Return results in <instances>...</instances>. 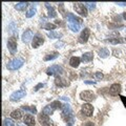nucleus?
Segmentation results:
<instances>
[{"label": "nucleus", "mask_w": 126, "mask_h": 126, "mask_svg": "<svg viewBox=\"0 0 126 126\" xmlns=\"http://www.w3.org/2000/svg\"><path fill=\"white\" fill-rule=\"evenodd\" d=\"M89 34H90V32L88 29H84L83 32L81 33L80 35V37H79V42H81V43H86L88 40V38H89Z\"/></svg>", "instance_id": "nucleus-11"}, {"label": "nucleus", "mask_w": 126, "mask_h": 126, "mask_svg": "<svg viewBox=\"0 0 126 126\" xmlns=\"http://www.w3.org/2000/svg\"><path fill=\"white\" fill-rule=\"evenodd\" d=\"M7 47H9V50L13 55L16 53V50H17V41H16L15 37L9 38V41H7Z\"/></svg>", "instance_id": "nucleus-7"}, {"label": "nucleus", "mask_w": 126, "mask_h": 126, "mask_svg": "<svg viewBox=\"0 0 126 126\" xmlns=\"http://www.w3.org/2000/svg\"><path fill=\"white\" fill-rule=\"evenodd\" d=\"M65 43L62 42V41H58L57 43H55V47H57V48H61V47L64 46Z\"/></svg>", "instance_id": "nucleus-34"}, {"label": "nucleus", "mask_w": 126, "mask_h": 126, "mask_svg": "<svg viewBox=\"0 0 126 126\" xmlns=\"http://www.w3.org/2000/svg\"><path fill=\"white\" fill-rule=\"evenodd\" d=\"M43 42H44L43 36H41L40 34L35 35V36H34V39H33V47H34V48H37V47L40 46Z\"/></svg>", "instance_id": "nucleus-9"}, {"label": "nucleus", "mask_w": 126, "mask_h": 126, "mask_svg": "<svg viewBox=\"0 0 126 126\" xmlns=\"http://www.w3.org/2000/svg\"><path fill=\"white\" fill-rule=\"evenodd\" d=\"M24 123L27 126H35V118L32 115H26L24 116Z\"/></svg>", "instance_id": "nucleus-16"}, {"label": "nucleus", "mask_w": 126, "mask_h": 126, "mask_svg": "<svg viewBox=\"0 0 126 126\" xmlns=\"http://www.w3.org/2000/svg\"><path fill=\"white\" fill-rule=\"evenodd\" d=\"M50 106L54 108V109H62L63 108V105L60 103L59 101H54L50 103Z\"/></svg>", "instance_id": "nucleus-28"}, {"label": "nucleus", "mask_w": 126, "mask_h": 126, "mask_svg": "<svg viewBox=\"0 0 126 126\" xmlns=\"http://www.w3.org/2000/svg\"><path fill=\"white\" fill-rule=\"evenodd\" d=\"M85 83L86 84H96V82H94V81H85Z\"/></svg>", "instance_id": "nucleus-41"}, {"label": "nucleus", "mask_w": 126, "mask_h": 126, "mask_svg": "<svg viewBox=\"0 0 126 126\" xmlns=\"http://www.w3.org/2000/svg\"><path fill=\"white\" fill-rule=\"evenodd\" d=\"M123 17H124V19H126V13L123 14Z\"/></svg>", "instance_id": "nucleus-42"}, {"label": "nucleus", "mask_w": 126, "mask_h": 126, "mask_svg": "<svg viewBox=\"0 0 126 126\" xmlns=\"http://www.w3.org/2000/svg\"><path fill=\"white\" fill-rule=\"evenodd\" d=\"M64 69H63L61 66L59 65H52L50 67L47 68L46 70V74L47 75H56V76H60V75L63 74Z\"/></svg>", "instance_id": "nucleus-3"}, {"label": "nucleus", "mask_w": 126, "mask_h": 126, "mask_svg": "<svg viewBox=\"0 0 126 126\" xmlns=\"http://www.w3.org/2000/svg\"><path fill=\"white\" fill-rule=\"evenodd\" d=\"M11 117L13 118V119H16V120L21 119V118H22V112H21V110H20V109H16V110H14V111H12Z\"/></svg>", "instance_id": "nucleus-20"}, {"label": "nucleus", "mask_w": 126, "mask_h": 126, "mask_svg": "<svg viewBox=\"0 0 126 126\" xmlns=\"http://www.w3.org/2000/svg\"><path fill=\"white\" fill-rule=\"evenodd\" d=\"M80 97H81L82 100L89 102V101H93L94 99V94L92 92V90H84V92H82L80 94Z\"/></svg>", "instance_id": "nucleus-6"}, {"label": "nucleus", "mask_w": 126, "mask_h": 126, "mask_svg": "<svg viewBox=\"0 0 126 126\" xmlns=\"http://www.w3.org/2000/svg\"><path fill=\"white\" fill-rule=\"evenodd\" d=\"M54 108L50 106V104L49 105H47V106H45L44 108H43V113H45V115H47V116H49V115H52V113L54 112Z\"/></svg>", "instance_id": "nucleus-26"}, {"label": "nucleus", "mask_w": 126, "mask_h": 126, "mask_svg": "<svg viewBox=\"0 0 126 126\" xmlns=\"http://www.w3.org/2000/svg\"><path fill=\"white\" fill-rule=\"evenodd\" d=\"M43 86H44V84H43V83H39V84H37V85L34 87V92H38V90L40 89L41 87H43Z\"/></svg>", "instance_id": "nucleus-36"}, {"label": "nucleus", "mask_w": 126, "mask_h": 126, "mask_svg": "<svg viewBox=\"0 0 126 126\" xmlns=\"http://www.w3.org/2000/svg\"><path fill=\"white\" fill-rule=\"evenodd\" d=\"M3 123H4V126H15V122L12 120V119H9V118L5 119Z\"/></svg>", "instance_id": "nucleus-31"}, {"label": "nucleus", "mask_w": 126, "mask_h": 126, "mask_svg": "<svg viewBox=\"0 0 126 126\" xmlns=\"http://www.w3.org/2000/svg\"><path fill=\"white\" fill-rule=\"evenodd\" d=\"M22 109L30 111L31 113H37V108L35 106H22Z\"/></svg>", "instance_id": "nucleus-27"}, {"label": "nucleus", "mask_w": 126, "mask_h": 126, "mask_svg": "<svg viewBox=\"0 0 126 126\" xmlns=\"http://www.w3.org/2000/svg\"><path fill=\"white\" fill-rule=\"evenodd\" d=\"M60 99L61 100H64V101H69V98H67V97H60Z\"/></svg>", "instance_id": "nucleus-40"}, {"label": "nucleus", "mask_w": 126, "mask_h": 126, "mask_svg": "<svg viewBox=\"0 0 126 126\" xmlns=\"http://www.w3.org/2000/svg\"><path fill=\"white\" fill-rule=\"evenodd\" d=\"M25 94H26L25 89L22 88V89H19V90H17V92L12 94L10 99H11V101H19L20 99H22L23 97H25Z\"/></svg>", "instance_id": "nucleus-4"}, {"label": "nucleus", "mask_w": 126, "mask_h": 126, "mask_svg": "<svg viewBox=\"0 0 126 126\" xmlns=\"http://www.w3.org/2000/svg\"><path fill=\"white\" fill-rule=\"evenodd\" d=\"M84 126H94V124L93 123V122H86V123L84 124Z\"/></svg>", "instance_id": "nucleus-38"}, {"label": "nucleus", "mask_w": 126, "mask_h": 126, "mask_svg": "<svg viewBox=\"0 0 126 126\" xmlns=\"http://www.w3.org/2000/svg\"><path fill=\"white\" fill-rule=\"evenodd\" d=\"M67 126H73V123H68V124H67Z\"/></svg>", "instance_id": "nucleus-43"}, {"label": "nucleus", "mask_w": 126, "mask_h": 126, "mask_svg": "<svg viewBox=\"0 0 126 126\" xmlns=\"http://www.w3.org/2000/svg\"><path fill=\"white\" fill-rule=\"evenodd\" d=\"M23 63H24V61H23V59H20V58H15L13 59V60L9 61V63H7V68H9L10 70H16V69H19L21 67V66L23 65Z\"/></svg>", "instance_id": "nucleus-2"}, {"label": "nucleus", "mask_w": 126, "mask_h": 126, "mask_svg": "<svg viewBox=\"0 0 126 126\" xmlns=\"http://www.w3.org/2000/svg\"><path fill=\"white\" fill-rule=\"evenodd\" d=\"M82 111L86 117H92L93 116V112H94V107L92 104L89 103H84L82 105Z\"/></svg>", "instance_id": "nucleus-8"}, {"label": "nucleus", "mask_w": 126, "mask_h": 126, "mask_svg": "<svg viewBox=\"0 0 126 126\" xmlns=\"http://www.w3.org/2000/svg\"><path fill=\"white\" fill-rule=\"evenodd\" d=\"M94 77H96V79H98V80H101V79L103 78V74H102L101 72H97L96 74H94Z\"/></svg>", "instance_id": "nucleus-35"}, {"label": "nucleus", "mask_w": 126, "mask_h": 126, "mask_svg": "<svg viewBox=\"0 0 126 126\" xmlns=\"http://www.w3.org/2000/svg\"><path fill=\"white\" fill-rule=\"evenodd\" d=\"M74 9H75V11H76L79 15L84 16V17H86V16H87L86 6L83 4V3H75V4H74Z\"/></svg>", "instance_id": "nucleus-5"}, {"label": "nucleus", "mask_w": 126, "mask_h": 126, "mask_svg": "<svg viewBox=\"0 0 126 126\" xmlns=\"http://www.w3.org/2000/svg\"><path fill=\"white\" fill-rule=\"evenodd\" d=\"M120 92H121V85L118 83L112 84L109 88V94H111V96H117V94H120Z\"/></svg>", "instance_id": "nucleus-13"}, {"label": "nucleus", "mask_w": 126, "mask_h": 126, "mask_svg": "<svg viewBox=\"0 0 126 126\" xmlns=\"http://www.w3.org/2000/svg\"><path fill=\"white\" fill-rule=\"evenodd\" d=\"M43 27H44V30L49 31V30H55V29H56V25L53 24V23H46V24Z\"/></svg>", "instance_id": "nucleus-33"}, {"label": "nucleus", "mask_w": 126, "mask_h": 126, "mask_svg": "<svg viewBox=\"0 0 126 126\" xmlns=\"http://www.w3.org/2000/svg\"><path fill=\"white\" fill-rule=\"evenodd\" d=\"M116 4L121 5V6H125L126 5V2H116Z\"/></svg>", "instance_id": "nucleus-39"}, {"label": "nucleus", "mask_w": 126, "mask_h": 126, "mask_svg": "<svg viewBox=\"0 0 126 126\" xmlns=\"http://www.w3.org/2000/svg\"><path fill=\"white\" fill-rule=\"evenodd\" d=\"M39 121L41 122V124L43 126H50V124H52V121L49 120V117L43 112L39 115Z\"/></svg>", "instance_id": "nucleus-10"}, {"label": "nucleus", "mask_w": 126, "mask_h": 126, "mask_svg": "<svg viewBox=\"0 0 126 126\" xmlns=\"http://www.w3.org/2000/svg\"><path fill=\"white\" fill-rule=\"evenodd\" d=\"M68 27L73 32H78L79 30H80L81 25L80 24H77V23H68Z\"/></svg>", "instance_id": "nucleus-29"}, {"label": "nucleus", "mask_w": 126, "mask_h": 126, "mask_svg": "<svg viewBox=\"0 0 126 126\" xmlns=\"http://www.w3.org/2000/svg\"><path fill=\"white\" fill-rule=\"evenodd\" d=\"M33 36H34L33 31H32V30H27V31H25L24 33H23V35H22V41L24 42V43H29V42L32 40Z\"/></svg>", "instance_id": "nucleus-12"}, {"label": "nucleus", "mask_w": 126, "mask_h": 126, "mask_svg": "<svg viewBox=\"0 0 126 126\" xmlns=\"http://www.w3.org/2000/svg\"><path fill=\"white\" fill-rule=\"evenodd\" d=\"M59 7H60L61 14H62L63 16H65V14H64V10H63V3H60V4H59Z\"/></svg>", "instance_id": "nucleus-37"}, {"label": "nucleus", "mask_w": 126, "mask_h": 126, "mask_svg": "<svg viewBox=\"0 0 126 126\" xmlns=\"http://www.w3.org/2000/svg\"><path fill=\"white\" fill-rule=\"evenodd\" d=\"M109 43H112V44H117V43H122V42H124L122 39H118V37L117 38H115V39H108L107 40Z\"/></svg>", "instance_id": "nucleus-32"}, {"label": "nucleus", "mask_w": 126, "mask_h": 126, "mask_svg": "<svg viewBox=\"0 0 126 126\" xmlns=\"http://www.w3.org/2000/svg\"><path fill=\"white\" fill-rule=\"evenodd\" d=\"M84 5L87 7V9H89L90 11H93V10L96 9V3H94V2H86V3H84Z\"/></svg>", "instance_id": "nucleus-30"}, {"label": "nucleus", "mask_w": 126, "mask_h": 126, "mask_svg": "<svg viewBox=\"0 0 126 126\" xmlns=\"http://www.w3.org/2000/svg\"><path fill=\"white\" fill-rule=\"evenodd\" d=\"M93 58H94V54L92 52H88V53H85L83 56H82V60L84 62H90L93 60Z\"/></svg>", "instance_id": "nucleus-22"}, {"label": "nucleus", "mask_w": 126, "mask_h": 126, "mask_svg": "<svg viewBox=\"0 0 126 126\" xmlns=\"http://www.w3.org/2000/svg\"><path fill=\"white\" fill-rule=\"evenodd\" d=\"M61 116L65 121L69 122V123H73V111H72V108H70V105L68 103L63 104Z\"/></svg>", "instance_id": "nucleus-1"}, {"label": "nucleus", "mask_w": 126, "mask_h": 126, "mask_svg": "<svg viewBox=\"0 0 126 126\" xmlns=\"http://www.w3.org/2000/svg\"><path fill=\"white\" fill-rule=\"evenodd\" d=\"M36 6H37L36 3H33V4L31 5L30 10L27 11V12H26V14H25L27 18H31V17H33V16H35V14H36V12H37Z\"/></svg>", "instance_id": "nucleus-17"}, {"label": "nucleus", "mask_w": 126, "mask_h": 126, "mask_svg": "<svg viewBox=\"0 0 126 126\" xmlns=\"http://www.w3.org/2000/svg\"><path fill=\"white\" fill-rule=\"evenodd\" d=\"M99 56L101 58H106V57H108L109 56V50L106 48V47H103V48H101L99 50Z\"/></svg>", "instance_id": "nucleus-24"}, {"label": "nucleus", "mask_w": 126, "mask_h": 126, "mask_svg": "<svg viewBox=\"0 0 126 126\" xmlns=\"http://www.w3.org/2000/svg\"><path fill=\"white\" fill-rule=\"evenodd\" d=\"M67 21H68V23H77V24H80V25L82 24V19L79 17H76V16L72 13H69L67 15Z\"/></svg>", "instance_id": "nucleus-14"}, {"label": "nucleus", "mask_w": 126, "mask_h": 126, "mask_svg": "<svg viewBox=\"0 0 126 126\" xmlns=\"http://www.w3.org/2000/svg\"><path fill=\"white\" fill-rule=\"evenodd\" d=\"M47 35H48V37L50 39H59L60 37H62V34L61 33H57V32H55V31L49 32Z\"/></svg>", "instance_id": "nucleus-23"}, {"label": "nucleus", "mask_w": 126, "mask_h": 126, "mask_svg": "<svg viewBox=\"0 0 126 126\" xmlns=\"http://www.w3.org/2000/svg\"><path fill=\"white\" fill-rule=\"evenodd\" d=\"M80 58H78V57H72L70 58V60H69V65L72 66V67H78L79 64H80Z\"/></svg>", "instance_id": "nucleus-18"}, {"label": "nucleus", "mask_w": 126, "mask_h": 126, "mask_svg": "<svg viewBox=\"0 0 126 126\" xmlns=\"http://www.w3.org/2000/svg\"><path fill=\"white\" fill-rule=\"evenodd\" d=\"M45 6L47 7V10H48V16L50 18H55L57 16V13H56V11H55V9L52 6V5H49V3H45Z\"/></svg>", "instance_id": "nucleus-19"}, {"label": "nucleus", "mask_w": 126, "mask_h": 126, "mask_svg": "<svg viewBox=\"0 0 126 126\" xmlns=\"http://www.w3.org/2000/svg\"><path fill=\"white\" fill-rule=\"evenodd\" d=\"M27 5H29V3H26V2H18L17 4L15 5V9L17 10V11H25V9L27 7Z\"/></svg>", "instance_id": "nucleus-21"}, {"label": "nucleus", "mask_w": 126, "mask_h": 126, "mask_svg": "<svg viewBox=\"0 0 126 126\" xmlns=\"http://www.w3.org/2000/svg\"><path fill=\"white\" fill-rule=\"evenodd\" d=\"M59 54L58 53H50L48 55H46V56L44 57V61H49V60H54V59L58 58Z\"/></svg>", "instance_id": "nucleus-25"}, {"label": "nucleus", "mask_w": 126, "mask_h": 126, "mask_svg": "<svg viewBox=\"0 0 126 126\" xmlns=\"http://www.w3.org/2000/svg\"><path fill=\"white\" fill-rule=\"evenodd\" d=\"M55 83H56L58 86H60V87H64V86H67L68 85V82L66 79L62 78L60 76H56V79H55Z\"/></svg>", "instance_id": "nucleus-15"}]
</instances>
